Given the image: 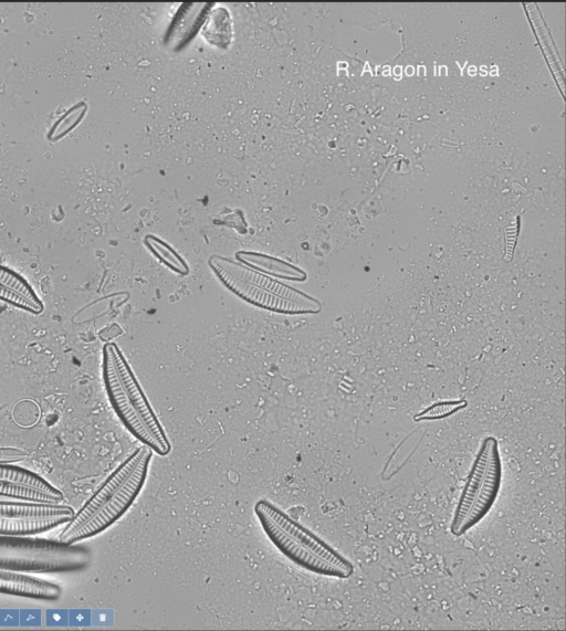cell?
I'll return each instance as SVG.
<instances>
[{"instance_id": "obj_12", "label": "cell", "mask_w": 566, "mask_h": 631, "mask_svg": "<svg viewBox=\"0 0 566 631\" xmlns=\"http://www.w3.org/2000/svg\"><path fill=\"white\" fill-rule=\"evenodd\" d=\"M0 301L31 314H41L44 309L29 282L13 270L0 264Z\"/></svg>"}, {"instance_id": "obj_6", "label": "cell", "mask_w": 566, "mask_h": 631, "mask_svg": "<svg viewBox=\"0 0 566 631\" xmlns=\"http://www.w3.org/2000/svg\"><path fill=\"white\" fill-rule=\"evenodd\" d=\"M0 495L20 501L59 503L62 492L36 473L0 463Z\"/></svg>"}, {"instance_id": "obj_16", "label": "cell", "mask_w": 566, "mask_h": 631, "mask_svg": "<svg viewBox=\"0 0 566 631\" xmlns=\"http://www.w3.org/2000/svg\"><path fill=\"white\" fill-rule=\"evenodd\" d=\"M28 456L27 452L17 448H0V463H12L23 461Z\"/></svg>"}, {"instance_id": "obj_9", "label": "cell", "mask_w": 566, "mask_h": 631, "mask_svg": "<svg viewBox=\"0 0 566 631\" xmlns=\"http://www.w3.org/2000/svg\"><path fill=\"white\" fill-rule=\"evenodd\" d=\"M501 478L502 465L496 441L491 448L486 471L478 496L461 525L459 536L475 526L489 513L497 497Z\"/></svg>"}, {"instance_id": "obj_11", "label": "cell", "mask_w": 566, "mask_h": 631, "mask_svg": "<svg viewBox=\"0 0 566 631\" xmlns=\"http://www.w3.org/2000/svg\"><path fill=\"white\" fill-rule=\"evenodd\" d=\"M496 442L493 437H488L483 440L481 448L472 464L471 471L463 487L460 501L455 508L452 523L451 533L459 536L461 525L463 524L467 515L469 514L481 487L486 465L490 456L492 445Z\"/></svg>"}, {"instance_id": "obj_5", "label": "cell", "mask_w": 566, "mask_h": 631, "mask_svg": "<svg viewBox=\"0 0 566 631\" xmlns=\"http://www.w3.org/2000/svg\"><path fill=\"white\" fill-rule=\"evenodd\" d=\"M74 509L69 505L30 501H0V535L32 536L66 524Z\"/></svg>"}, {"instance_id": "obj_15", "label": "cell", "mask_w": 566, "mask_h": 631, "mask_svg": "<svg viewBox=\"0 0 566 631\" xmlns=\"http://www.w3.org/2000/svg\"><path fill=\"white\" fill-rule=\"evenodd\" d=\"M155 245H156V250L153 249L154 252L157 253L156 255L166 265H168L176 273L188 274L189 267L180 256H178L174 251H171L169 248H167L163 243L155 244Z\"/></svg>"}, {"instance_id": "obj_1", "label": "cell", "mask_w": 566, "mask_h": 631, "mask_svg": "<svg viewBox=\"0 0 566 631\" xmlns=\"http://www.w3.org/2000/svg\"><path fill=\"white\" fill-rule=\"evenodd\" d=\"M154 452L146 445L133 451L74 513L59 539L75 544L94 537L117 522L142 492Z\"/></svg>"}, {"instance_id": "obj_3", "label": "cell", "mask_w": 566, "mask_h": 631, "mask_svg": "<svg viewBox=\"0 0 566 631\" xmlns=\"http://www.w3.org/2000/svg\"><path fill=\"white\" fill-rule=\"evenodd\" d=\"M254 513L270 541L292 562L317 575H353L349 560L271 502L258 501Z\"/></svg>"}, {"instance_id": "obj_2", "label": "cell", "mask_w": 566, "mask_h": 631, "mask_svg": "<svg viewBox=\"0 0 566 631\" xmlns=\"http://www.w3.org/2000/svg\"><path fill=\"white\" fill-rule=\"evenodd\" d=\"M102 376L115 413L143 445L166 456L171 443L118 346L107 343L102 353Z\"/></svg>"}, {"instance_id": "obj_4", "label": "cell", "mask_w": 566, "mask_h": 631, "mask_svg": "<svg viewBox=\"0 0 566 631\" xmlns=\"http://www.w3.org/2000/svg\"><path fill=\"white\" fill-rule=\"evenodd\" d=\"M90 550L60 539L0 535V569L59 574L75 572L90 564Z\"/></svg>"}, {"instance_id": "obj_14", "label": "cell", "mask_w": 566, "mask_h": 631, "mask_svg": "<svg viewBox=\"0 0 566 631\" xmlns=\"http://www.w3.org/2000/svg\"><path fill=\"white\" fill-rule=\"evenodd\" d=\"M465 406V400L437 402L413 416V420L417 422L423 420H440L455 413L458 410L464 408Z\"/></svg>"}, {"instance_id": "obj_13", "label": "cell", "mask_w": 566, "mask_h": 631, "mask_svg": "<svg viewBox=\"0 0 566 631\" xmlns=\"http://www.w3.org/2000/svg\"><path fill=\"white\" fill-rule=\"evenodd\" d=\"M248 256L249 259H244L247 264L253 265L264 273L285 280L303 281L306 278V274L303 271L285 262L255 253H249Z\"/></svg>"}, {"instance_id": "obj_8", "label": "cell", "mask_w": 566, "mask_h": 631, "mask_svg": "<svg viewBox=\"0 0 566 631\" xmlns=\"http://www.w3.org/2000/svg\"><path fill=\"white\" fill-rule=\"evenodd\" d=\"M209 263L216 264L230 275L253 284L282 298L306 305L315 309L317 313L321 311V303L317 299L279 281L272 280L260 272L250 270L240 263L218 255L211 256Z\"/></svg>"}, {"instance_id": "obj_7", "label": "cell", "mask_w": 566, "mask_h": 631, "mask_svg": "<svg viewBox=\"0 0 566 631\" xmlns=\"http://www.w3.org/2000/svg\"><path fill=\"white\" fill-rule=\"evenodd\" d=\"M209 265L216 276L228 290L256 307L290 315L317 313L315 309L306 305L282 298L253 284L239 280L216 264L209 263Z\"/></svg>"}, {"instance_id": "obj_10", "label": "cell", "mask_w": 566, "mask_h": 631, "mask_svg": "<svg viewBox=\"0 0 566 631\" xmlns=\"http://www.w3.org/2000/svg\"><path fill=\"white\" fill-rule=\"evenodd\" d=\"M0 593L40 600H57L63 589L60 585L25 572L0 569Z\"/></svg>"}]
</instances>
